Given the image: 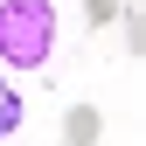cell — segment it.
<instances>
[{"instance_id":"cell-1","label":"cell","mask_w":146,"mask_h":146,"mask_svg":"<svg viewBox=\"0 0 146 146\" xmlns=\"http://www.w3.org/2000/svg\"><path fill=\"white\" fill-rule=\"evenodd\" d=\"M56 0H0V63L35 77L56 63Z\"/></svg>"},{"instance_id":"cell-2","label":"cell","mask_w":146,"mask_h":146,"mask_svg":"<svg viewBox=\"0 0 146 146\" xmlns=\"http://www.w3.org/2000/svg\"><path fill=\"white\" fill-rule=\"evenodd\" d=\"M104 139V111L98 104H70L63 111V146H98Z\"/></svg>"},{"instance_id":"cell-3","label":"cell","mask_w":146,"mask_h":146,"mask_svg":"<svg viewBox=\"0 0 146 146\" xmlns=\"http://www.w3.org/2000/svg\"><path fill=\"white\" fill-rule=\"evenodd\" d=\"M14 132H21V90L0 84V139H14Z\"/></svg>"},{"instance_id":"cell-4","label":"cell","mask_w":146,"mask_h":146,"mask_svg":"<svg viewBox=\"0 0 146 146\" xmlns=\"http://www.w3.org/2000/svg\"><path fill=\"white\" fill-rule=\"evenodd\" d=\"M84 14H90L98 28H111V14H118V0H84Z\"/></svg>"}]
</instances>
